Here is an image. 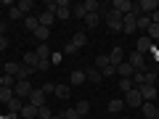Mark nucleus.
<instances>
[{
	"mask_svg": "<svg viewBox=\"0 0 159 119\" xmlns=\"http://www.w3.org/2000/svg\"><path fill=\"white\" fill-rule=\"evenodd\" d=\"M154 11H159V0H141L133 6V13L135 16H151Z\"/></svg>",
	"mask_w": 159,
	"mask_h": 119,
	"instance_id": "nucleus-1",
	"label": "nucleus"
},
{
	"mask_svg": "<svg viewBox=\"0 0 159 119\" xmlns=\"http://www.w3.org/2000/svg\"><path fill=\"white\" fill-rule=\"evenodd\" d=\"M103 19H106V27H109V32H122V13H119V11L109 8V11L103 13Z\"/></svg>",
	"mask_w": 159,
	"mask_h": 119,
	"instance_id": "nucleus-2",
	"label": "nucleus"
},
{
	"mask_svg": "<svg viewBox=\"0 0 159 119\" xmlns=\"http://www.w3.org/2000/svg\"><path fill=\"white\" fill-rule=\"evenodd\" d=\"M127 64H130L135 72H146V56H143V53H138V51H130Z\"/></svg>",
	"mask_w": 159,
	"mask_h": 119,
	"instance_id": "nucleus-3",
	"label": "nucleus"
},
{
	"mask_svg": "<svg viewBox=\"0 0 159 119\" xmlns=\"http://www.w3.org/2000/svg\"><path fill=\"white\" fill-rule=\"evenodd\" d=\"M135 51H138V53H143V56H148V53H154V51H157V42H154L151 37H146V34H143V37L138 40Z\"/></svg>",
	"mask_w": 159,
	"mask_h": 119,
	"instance_id": "nucleus-4",
	"label": "nucleus"
},
{
	"mask_svg": "<svg viewBox=\"0 0 159 119\" xmlns=\"http://www.w3.org/2000/svg\"><path fill=\"white\" fill-rule=\"evenodd\" d=\"M32 82L29 79H19L16 85H13V93H16V98H29V93H32Z\"/></svg>",
	"mask_w": 159,
	"mask_h": 119,
	"instance_id": "nucleus-5",
	"label": "nucleus"
},
{
	"mask_svg": "<svg viewBox=\"0 0 159 119\" xmlns=\"http://www.w3.org/2000/svg\"><path fill=\"white\" fill-rule=\"evenodd\" d=\"M27 103H29V106H34V108H40V106H45V93L40 90V87H34V90L29 93Z\"/></svg>",
	"mask_w": 159,
	"mask_h": 119,
	"instance_id": "nucleus-6",
	"label": "nucleus"
},
{
	"mask_svg": "<svg viewBox=\"0 0 159 119\" xmlns=\"http://www.w3.org/2000/svg\"><path fill=\"white\" fill-rule=\"evenodd\" d=\"M143 103V98H141V90H138V87H133L130 93H125V106H141Z\"/></svg>",
	"mask_w": 159,
	"mask_h": 119,
	"instance_id": "nucleus-7",
	"label": "nucleus"
},
{
	"mask_svg": "<svg viewBox=\"0 0 159 119\" xmlns=\"http://www.w3.org/2000/svg\"><path fill=\"white\" fill-rule=\"evenodd\" d=\"M135 21H138V16L135 13H127V16H122V32L125 34H130V32H135Z\"/></svg>",
	"mask_w": 159,
	"mask_h": 119,
	"instance_id": "nucleus-8",
	"label": "nucleus"
},
{
	"mask_svg": "<svg viewBox=\"0 0 159 119\" xmlns=\"http://www.w3.org/2000/svg\"><path fill=\"white\" fill-rule=\"evenodd\" d=\"M138 90H141L143 103H154V101H157V87H154V85H143V87H138Z\"/></svg>",
	"mask_w": 159,
	"mask_h": 119,
	"instance_id": "nucleus-9",
	"label": "nucleus"
},
{
	"mask_svg": "<svg viewBox=\"0 0 159 119\" xmlns=\"http://www.w3.org/2000/svg\"><path fill=\"white\" fill-rule=\"evenodd\" d=\"M133 6H135V3H130V0H114V3H111V8H114V11H119L122 16L133 13Z\"/></svg>",
	"mask_w": 159,
	"mask_h": 119,
	"instance_id": "nucleus-10",
	"label": "nucleus"
},
{
	"mask_svg": "<svg viewBox=\"0 0 159 119\" xmlns=\"http://www.w3.org/2000/svg\"><path fill=\"white\" fill-rule=\"evenodd\" d=\"M37 19H40V27H48V29H51L53 21H56V13H53V11H43V13H37Z\"/></svg>",
	"mask_w": 159,
	"mask_h": 119,
	"instance_id": "nucleus-11",
	"label": "nucleus"
},
{
	"mask_svg": "<svg viewBox=\"0 0 159 119\" xmlns=\"http://www.w3.org/2000/svg\"><path fill=\"white\" fill-rule=\"evenodd\" d=\"M117 74H119L122 79H133V74H135V69H133V66H130L127 61H122V64L117 66Z\"/></svg>",
	"mask_w": 159,
	"mask_h": 119,
	"instance_id": "nucleus-12",
	"label": "nucleus"
},
{
	"mask_svg": "<svg viewBox=\"0 0 159 119\" xmlns=\"http://www.w3.org/2000/svg\"><path fill=\"white\" fill-rule=\"evenodd\" d=\"M122 61H125V58H122V48H111V53H109V64L117 69Z\"/></svg>",
	"mask_w": 159,
	"mask_h": 119,
	"instance_id": "nucleus-13",
	"label": "nucleus"
},
{
	"mask_svg": "<svg viewBox=\"0 0 159 119\" xmlns=\"http://www.w3.org/2000/svg\"><path fill=\"white\" fill-rule=\"evenodd\" d=\"M34 74V69L32 66H27V64H19V72H16V82L19 79H29Z\"/></svg>",
	"mask_w": 159,
	"mask_h": 119,
	"instance_id": "nucleus-14",
	"label": "nucleus"
},
{
	"mask_svg": "<svg viewBox=\"0 0 159 119\" xmlns=\"http://www.w3.org/2000/svg\"><path fill=\"white\" fill-rule=\"evenodd\" d=\"M6 106H8V114H21L24 103H21V98H11V101H8Z\"/></svg>",
	"mask_w": 159,
	"mask_h": 119,
	"instance_id": "nucleus-15",
	"label": "nucleus"
},
{
	"mask_svg": "<svg viewBox=\"0 0 159 119\" xmlns=\"http://www.w3.org/2000/svg\"><path fill=\"white\" fill-rule=\"evenodd\" d=\"M11 98H16V93H13V87H0V103H8Z\"/></svg>",
	"mask_w": 159,
	"mask_h": 119,
	"instance_id": "nucleus-16",
	"label": "nucleus"
},
{
	"mask_svg": "<svg viewBox=\"0 0 159 119\" xmlns=\"http://www.w3.org/2000/svg\"><path fill=\"white\" fill-rule=\"evenodd\" d=\"M16 8L24 13V19H27V16H29V11L34 8V3H32V0H19V3H16Z\"/></svg>",
	"mask_w": 159,
	"mask_h": 119,
	"instance_id": "nucleus-17",
	"label": "nucleus"
},
{
	"mask_svg": "<svg viewBox=\"0 0 159 119\" xmlns=\"http://www.w3.org/2000/svg\"><path fill=\"white\" fill-rule=\"evenodd\" d=\"M157 79H159V72H154V69L143 72V85H157Z\"/></svg>",
	"mask_w": 159,
	"mask_h": 119,
	"instance_id": "nucleus-18",
	"label": "nucleus"
},
{
	"mask_svg": "<svg viewBox=\"0 0 159 119\" xmlns=\"http://www.w3.org/2000/svg\"><path fill=\"white\" fill-rule=\"evenodd\" d=\"M82 8H85L88 13H101V3H98V0H85Z\"/></svg>",
	"mask_w": 159,
	"mask_h": 119,
	"instance_id": "nucleus-19",
	"label": "nucleus"
},
{
	"mask_svg": "<svg viewBox=\"0 0 159 119\" xmlns=\"http://www.w3.org/2000/svg\"><path fill=\"white\" fill-rule=\"evenodd\" d=\"M143 106V117L146 119H157V103H141Z\"/></svg>",
	"mask_w": 159,
	"mask_h": 119,
	"instance_id": "nucleus-20",
	"label": "nucleus"
},
{
	"mask_svg": "<svg viewBox=\"0 0 159 119\" xmlns=\"http://www.w3.org/2000/svg\"><path fill=\"white\" fill-rule=\"evenodd\" d=\"M85 79L88 82H101V69H85Z\"/></svg>",
	"mask_w": 159,
	"mask_h": 119,
	"instance_id": "nucleus-21",
	"label": "nucleus"
},
{
	"mask_svg": "<svg viewBox=\"0 0 159 119\" xmlns=\"http://www.w3.org/2000/svg\"><path fill=\"white\" fill-rule=\"evenodd\" d=\"M69 93H72V90H69V85H58V82H56V90H53V95H58L61 101H66Z\"/></svg>",
	"mask_w": 159,
	"mask_h": 119,
	"instance_id": "nucleus-22",
	"label": "nucleus"
},
{
	"mask_svg": "<svg viewBox=\"0 0 159 119\" xmlns=\"http://www.w3.org/2000/svg\"><path fill=\"white\" fill-rule=\"evenodd\" d=\"M34 37H37L40 42H48V37H51V29H48V27H37V29H34Z\"/></svg>",
	"mask_w": 159,
	"mask_h": 119,
	"instance_id": "nucleus-23",
	"label": "nucleus"
},
{
	"mask_svg": "<svg viewBox=\"0 0 159 119\" xmlns=\"http://www.w3.org/2000/svg\"><path fill=\"white\" fill-rule=\"evenodd\" d=\"M98 24H101V13H88L85 16V27H98Z\"/></svg>",
	"mask_w": 159,
	"mask_h": 119,
	"instance_id": "nucleus-24",
	"label": "nucleus"
},
{
	"mask_svg": "<svg viewBox=\"0 0 159 119\" xmlns=\"http://www.w3.org/2000/svg\"><path fill=\"white\" fill-rule=\"evenodd\" d=\"M34 53H37V58H51V48H48V42H40V45H37V51H34Z\"/></svg>",
	"mask_w": 159,
	"mask_h": 119,
	"instance_id": "nucleus-25",
	"label": "nucleus"
},
{
	"mask_svg": "<svg viewBox=\"0 0 159 119\" xmlns=\"http://www.w3.org/2000/svg\"><path fill=\"white\" fill-rule=\"evenodd\" d=\"M21 117H24V119H37V108H34V106H29V103H24Z\"/></svg>",
	"mask_w": 159,
	"mask_h": 119,
	"instance_id": "nucleus-26",
	"label": "nucleus"
},
{
	"mask_svg": "<svg viewBox=\"0 0 159 119\" xmlns=\"http://www.w3.org/2000/svg\"><path fill=\"white\" fill-rule=\"evenodd\" d=\"M72 85H82L85 82V69H77V72H72V79H69Z\"/></svg>",
	"mask_w": 159,
	"mask_h": 119,
	"instance_id": "nucleus-27",
	"label": "nucleus"
},
{
	"mask_svg": "<svg viewBox=\"0 0 159 119\" xmlns=\"http://www.w3.org/2000/svg\"><path fill=\"white\" fill-rule=\"evenodd\" d=\"M72 16L77 19V21H85L88 11H85V8H82V3H80V6H74V8H72Z\"/></svg>",
	"mask_w": 159,
	"mask_h": 119,
	"instance_id": "nucleus-28",
	"label": "nucleus"
},
{
	"mask_svg": "<svg viewBox=\"0 0 159 119\" xmlns=\"http://www.w3.org/2000/svg\"><path fill=\"white\" fill-rule=\"evenodd\" d=\"M72 42H74L77 48H85V45H88V34H85V32H77V34L72 37Z\"/></svg>",
	"mask_w": 159,
	"mask_h": 119,
	"instance_id": "nucleus-29",
	"label": "nucleus"
},
{
	"mask_svg": "<svg viewBox=\"0 0 159 119\" xmlns=\"http://www.w3.org/2000/svg\"><path fill=\"white\" fill-rule=\"evenodd\" d=\"M122 106H125V101H122V98L109 101V111H111V114H119V111H122Z\"/></svg>",
	"mask_w": 159,
	"mask_h": 119,
	"instance_id": "nucleus-30",
	"label": "nucleus"
},
{
	"mask_svg": "<svg viewBox=\"0 0 159 119\" xmlns=\"http://www.w3.org/2000/svg\"><path fill=\"white\" fill-rule=\"evenodd\" d=\"M74 108H77V114H80V119H82V117H85L88 111H90V101H80V103H77V106H74Z\"/></svg>",
	"mask_w": 159,
	"mask_h": 119,
	"instance_id": "nucleus-31",
	"label": "nucleus"
},
{
	"mask_svg": "<svg viewBox=\"0 0 159 119\" xmlns=\"http://www.w3.org/2000/svg\"><path fill=\"white\" fill-rule=\"evenodd\" d=\"M24 64H27V66H32V69H37V53L29 51L27 56H24Z\"/></svg>",
	"mask_w": 159,
	"mask_h": 119,
	"instance_id": "nucleus-32",
	"label": "nucleus"
},
{
	"mask_svg": "<svg viewBox=\"0 0 159 119\" xmlns=\"http://www.w3.org/2000/svg\"><path fill=\"white\" fill-rule=\"evenodd\" d=\"M24 24H27V29H32V32H34V29L40 27V19H37V16H32V13H29V16L24 19Z\"/></svg>",
	"mask_w": 159,
	"mask_h": 119,
	"instance_id": "nucleus-33",
	"label": "nucleus"
},
{
	"mask_svg": "<svg viewBox=\"0 0 159 119\" xmlns=\"http://www.w3.org/2000/svg\"><path fill=\"white\" fill-rule=\"evenodd\" d=\"M146 37H151L154 42H159V24H151V27L146 29Z\"/></svg>",
	"mask_w": 159,
	"mask_h": 119,
	"instance_id": "nucleus-34",
	"label": "nucleus"
},
{
	"mask_svg": "<svg viewBox=\"0 0 159 119\" xmlns=\"http://www.w3.org/2000/svg\"><path fill=\"white\" fill-rule=\"evenodd\" d=\"M51 117H53V111L48 106H40L37 108V119H51Z\"/></svg>",
	"mask_w": 159,
	"mask_h": 119,
	"instance_id": "nucleus-35",
	"label": "nucleus"
},
{
	"mask_svg": "<svg viewBox=\"0 0 159 119\" xmlns=\"http://www.w3.org/2000/svg\"><path fill=\"white\" fill-rule=\"evenodd\" d=\"M135 27H138V29H148V27H151V19H148V16H138Z\"/></svg>",
	"mask_w": 159,
	"mask_h": 119,
	"instance_id": "nucleus-36",
	"label": "nucleus"
},
{
	"mask_svg": "<svg viewBox=\"0 0 159 119\" xmlns=\"http://www.w3.org/2000/svg\"><path fill=\"white\" fill-rule=\"evenodd\" d=\"M61 119H80V114H77V108H64Z\"/></svg>",
	"mask_w": 159,
	"mask_h": 119,
	"instance_id": "nucleus-37",
	"label": "nucleus"
},
{
	"mask_svg": "<svg viewBox=\"0 0 159 119\" xmlns=\"http://www.w3.org/2000/svg\"><path fill=\"white\" fill-rule=\"evenodd\" d=\"M37 69L40 72H48V69H51V58H37ZM37 69H34V72H37Z\"/></svg>",
	"mask_w": 159,
	"mask_h": 119,
	"instance_id": "nucleus-38",
	"label": "nucleus"
},
{
	"mask_svg": "<svg viewBox=\"0 0 159 119\" xmlns=\"http://www.w3.org/2000/svg\"><path fill=\"white\" fill-rule=\"evenodd\" d=\"M96 66H98V69H103V66H109V53H101V56L96 58Z\"/></svg>",
	"mask_w": 159,
	"mask_h": 119,
	"instance_id": "nucleus-39",
	"label": "nucleus"
},
{
	"mask_svg": "<svg viewBox=\"0 0 159 119\" xmlns=\"http://www.w3.org/2000/svg\"><path fill=\"white\" fill-rule=\"evenodd\" d=\"M119 90H122V93H130L133 90V79H119Z\"/></svg>",
	"mask_w": 159,
	"mask_h": 119,
	"instance_id": "nucleus-40",
	"label": "nucleus"
},
{
	"mask_svg": "<svg viewBox=\"0 0 159 119\" xmlns=\"http://www.w3.org/2000/svg\"><path fill=\"white\" fill-rule=\"evenodd\" d=\"M16 72H19V64L8 61V64H6V74H11V77H16Z\"/></svg>",
	"mask_w": 159,
	"mask_h": 119,
	"instance_id": "nucleus-41",
	"label": "nucleus"
},
{
	"mask_svg": "<svg viewBox=\"0 0 159 119\" xmlns=\"http://www.w3.org/2000/svg\"><path fill=\"white\" fill-rule=\"evenodd\" d=\"M8 16H11V19H13V21H19V19H24V13H21V11H19V8H16V6H13V8H11V11H8Z\"/></svg>",
	"mask_w": 159,
	"mask_h": 119,
	"instance_id": "nucleus-42",
	"label": "nucleus"
},
{
	"mask_svg": "<svg viewBox=\"0 0 159 119\" xmlns=\"http://www.w3.org/2000/svg\"><path fill=\"white\" fill-rule=\"evenodd\" d=\"M111 74H117V69H114L111 64H109V66H103V69H101V77H111Z\"/></svg>",
	"mask_w": 159,
	"mask_h": 119,
	"instance_id": "nucleus-43",
	"label": "nucleus"
},
{
	"mask_svg": "<svg viewBox=\"0 0 159 119\" xmlns=\"http://www.w3.org/2000/svg\"><path fill=\"white\" fill-rule=\"evenodd\" d=\"M40 90H43V93H53V90H56V82H45Z\"/></svg>",
	"mask_w": 159,
	"mask_h": 119,
	"instance_id": "nucleus-44",
	"label": "nucleus"
},
{
	"mask_svg": "<svg viewBox=\"0 0 159 119\" xmlns=\"http://www.w3.org/2000/svg\"><path fill=\"white\" fill-rule=\"evenodd\" d=\"M64 51H66V53H69V56H72V53H77V51H80V48H77V45H74V42H66V48H64Z\"/></svg>",
	"mask_w": 159,
	"mask_h": 119,
	"instance_id": "nucleus-45",
	"label": "nucleus"
},
{
	"mask_svg": "<svg viewBox=\"0 0 159 119\" xmlns=\"http://www.w3.org/2000/svg\"><path fill=\"white\" fill-rule=\"evenodd\" d=\"M6 48H8V37H6V34H0V51H6Z\"/></svg>",
	"mask_w": 159,
	"mask_h": 119,
	"instance_id": "nucleus-46",
	"label": "nucleus"
},
{
	"mask_svg": "<svg viewBox=\"0 0 159 119\" xmlns=\"http://www.w3.org/2000/svg\"><path fill=\"white\" fill-rule=\"evenodd\" d=\"M151 56H154V61H157V64H159V48H157V51H154V53H151Z\"/></svg>",
	"mask_w": 159,
	"mask_h": 119,
	"instance_id": "nucleus-47",
	"label": "nucleus"
},
{
	"mask_svg": "<svg viewBox=\"0 0 159 119\" xmlns=\"http://www.w3.org/2000/svg\"><path fill=\"white\" fill-rule=\"evenodd\" d=\"M51 119H61V114H53V117H51Z\"/></svg>",
	"mask_w": 159,
	"mask_h": 119,
	"instance_id": "nucleus-48",
	"label": "nucleus"
},
{
	"mask_svg": "<svg viewBox=\"0 0 159 119\" xmlns=\"http://www.w3.org/2000/svg\"><path fill=\"white\" fill-rule=\"evenodd\" d=\"M157 119H159V106H157Z\"/></svg>",
	"mask_w": 159,
	"mask_h": 119,
	"instance_id": "nucleus-49",
	"label": "nucleus"
}]
</instances>
